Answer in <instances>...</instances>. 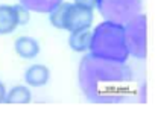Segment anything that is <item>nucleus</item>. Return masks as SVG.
<instances>
[{"label": "nucleus", "mask_w": 155, "mask_h": 114, "mask_svg": "<svg viewBox=\"0 0 155 114\" xmlns=\"http://www.w3.org/2000/svg\"><path fill=\"white\" fill-rule=\"evenodd\" d=\"M132 82L126 62L111 61L88 53L79 67V84L91 102H114L122 99Z\"/></svg>", "instance_id": "nucleus-1"}, {"label": "nucleus", "mask_w": 155, "mask_h": 114, "mask_svg": "<svg viewBox=\"0 0 155 114\" xmlns=\"http://www.w3.org/2000/svg\"><path fill=\"white\" fill-rule=\"evenodd\" d=\"M93 56L126 62L129 52L125 41V29L122 23L105 20L91 29V44L88 50Z\"/></svg>", "instance_id": "nucleus-2"}, {"label": "nucleus", "mask_w": 155, "mask_h": 114, "mask_svg": "<svg viewBox=\"0 0 155 114\" xmlns=\"http://www.w3.org/2000/svg\"><path fill=\"white\" fill-rule=\"evenodd\" d=\"M49 14V22L53 28L64 29L68 32L91 28L94 20V9H88L76 3L67 2H61Z\"/></svg>", "instance_id": "nucleus-3"}, {"label": "nucleus", "mask_w": 155, "mask_h": 114, "mask_svg": "<svg viewBox=\"0 0 155 114\" xmlns=\"http://www.w3.org/2000/svg\"><path fill=\"white\" fill-rule=\"evenodd\" d=\"M141 0H96V9L105 20L125 25L140 14Z\"/></svg>", "instance_id": "nucleus-4"}, {"label": "nucleus", "mask_w": 155, "mask_h": 114, "mask_svg": "<svg viewBox=\"0 0 155 114\" xmlns=\"http://www.w3.org/2000/svg\"><path fill=\"white\" fill-rule=\"evenodd\" d=\"M147 20L144 14H137L132 17L129 22L123 25L125 29V41L129 55L135 58H146V28H147Z\"/></svg>", "instance_id": "nucleus-5"}, {"label": "nucleus", "mask_w": 155, "mask_h": 114, "mask_svg": "<svg viewBox=\"0 0 155 114\" xmlns=\"http://www.w3.org/2000/svg\"><path fill=\"white\" fill-rule=\"evenodd\" d=\"M29 9L23 5H0V35L12 34L20 25H26L31 18Z\"/></svg>", "instance_id": "nucleus-6"}, {"label": "nucleus", "mask_w": 155, "mask_h": 114, "mask_svg": "<svg viewBox=\"0 0 155 114\" xmlns=\"http://www.w3.org/2000/svg\"><path fill=\"white\" fill-rule=\"evenodd\" d=\"M49 81H50V70H49V67H46L43 64H34V65L28 67L25 72V82L29 87L40 88V87L47 85Z\"/></svg>", "instance_id": "nucleus-7"}, {"label": "nucleus", "mask_w": 155, "mask_h": 114, "mask_svg": "<svg viewBox=\"0 0 155 114\" xmlns=\"http://www.w3.org/2000/svg\"><path fill=\"white\" fill-rule=\"evenodd\" d=\"M14 50L23 59H34L40 55L41 47H40V43L34 37L21 35L14 41Z\"/></svg>", "instance_id": "nucleus-8"}, {"label": "nucleus", "mask_w": 155, "mask_h": 114, "mask_svg": "<svg viewBox=\"0 0 155 114\" xmlns=\"http://www.w3.org/2000/svg\"><path fill=\"white\" fill-rule=\"evenodd\" d=\"M90 44H91V28L70 32L68 46H70L71 50H74L78 53L88 52L90 50Z\"/></svg>", "instance_id": "nucleus-9"}, {"label": "nucleus", "mask_w": 155, "mask_h": 114, "mask_svg": "<svg viewBox=\"0 0 155 114\" xmlns=\"http://www.w3.org/2000/svg\"><path fill=\"white\" fill-rule=\"evenodd\" d=\"M32 100V93L26 85H15L9 91H6L5 102L6 103H29Z\"/></svg>", "instance_id": "nucleus-10"}, {"label": "nucleus", "mask_w": 155, "mask_h": 114, "mask_svg": "<svg viewBox=\"0 0 155 114\" xmlns=\"http://www.w3.org/2000/svg\"><path fill=\"white\" fill-rule=\"evenodd\" d=\"M64 0H20V5L34 12H50Z\"/></svg>", "instance_id": "nucleus-11"}, {"label": "nucleus", "mask_w": 155, "mask_h": 114, "mask_svg": "<svg viewBox=\"0 0 155 114\" xmlns=\"http://www.w3.org/2000/svg\"><path fill=\"white\" fill-rule=\"evenodd\" d=\"M73 3L79 5V6H84V8H88V9L96 8V0H73Z\"/></svg>", "instance_id": "nucleus-12"}, {"label": "nucleus", "mask_w": 155, "mask_h": 114, "mask_svg": "<svg viewBox=\"0 0 155 114\" xmlns=\"http://www.w3.org/2000/svg\"><path fill=\"white\" fill-rule=\"evenodd\" d=\"M5 96H6V87L2 81H0V103L5 102Z\"/></svg>", "instance_id": "nucleus-13"}]
</instances>
